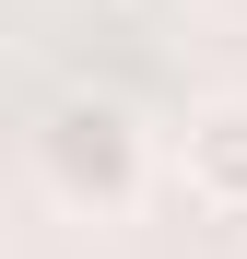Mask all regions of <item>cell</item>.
Instances as JSON below:
<instances>
[{
  "mask_svg": "<svg viewBox=\"0 0 247 259\" xmlns=\"http://www.w3.org/2000/svg\"><path fill=\"white\" fill-rule=\"evenodd\" d=\"M35 177H47L59 212L118 224V212L141 200V177H153V142H141V118L118 95H59L47 118H35Z\"/></svg>",
  "mask_w": 247,
  "mask_h": 259,
  "instance_id": "obj_1",
  "label": "cell"
},
{
  "mask_svg": "<svg viewBox=\"0 0 247 259\" xmlns=\"http://www.w3.org/2000/svg\"><path fill=\"white\" fill-rule=\"evenodd\" d=\"M177 189L212 212V224H247V95L200 106V118L177 130Z\"/></svg>",
  "mask_w": 247,
  "mask_h": 259,
  "instance_id": "obj_2",
  "label": "cell"
}]
</instances>
